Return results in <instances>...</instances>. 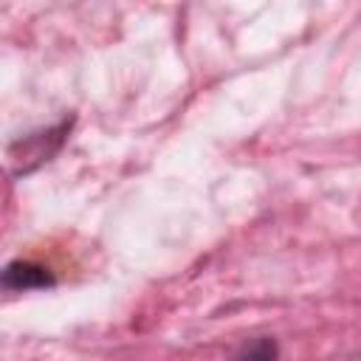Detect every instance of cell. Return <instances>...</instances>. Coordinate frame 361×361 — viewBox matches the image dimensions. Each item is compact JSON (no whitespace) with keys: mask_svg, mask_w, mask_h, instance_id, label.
<instances>
[{"mask_svg":"<svg viewBox=\"0 0 361 361\" xmlns=\"http://www.w3.org/2000/svg\"><path fill=\"white\" fill-rule=\"evenodd\" d=\"M231 361H276V344L274 338H254V341H245L234 355Z\"/></svg>","mask_w":361,"mask_h":361,"instance_id":"3","label":"cell"},{"mask_svg":"<svg viewBox=\"0 0 361 361\" xmlns=\"http://www.w3.org/2000/svg\"><path fill=\"white\" fill-rule=\"evenodd\" d=\"M68 130H71V121H62L59 127H51V130L34 133V135L23 138L17 147H11L14 152L20 149V155H11V161H20L17 172H31V169H34V166H39L42 161H48V158L59 149V144L65 141Z\"/></svg>","mask_w":361,"mask_h":361,"instance_id":"1","label":"cell"},{"mask_svg":"<svg viewBox=\"0 0 361 361\" xmlns=\"http://www.w3.org/2000/svg\"><path fill=\"white\" fill-rule=\"evenodd\" d=\"M51 274L34 262H11L3 271V285L8 290H28V288H45L51 285Z\"/></svg>","mask_w":361,"mask_h":361,"instance_id":"2","label":"cell"}]
</instances>
